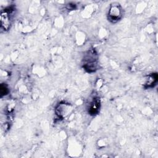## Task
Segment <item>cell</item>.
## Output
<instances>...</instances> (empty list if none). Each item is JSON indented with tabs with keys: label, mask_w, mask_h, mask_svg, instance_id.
Here are the masks:
<instances>
[{
	"label": "cell",
	"mask_w": 158,
	"mask_h": 158,
	"mask_svg": "<svg viewBox=\"0 0 158 158\" xmlns=\"http://www.w3.org/2000/svg\"><path fill=\"white\" fill-rule=\"evenodd\" d=\"M99 101L98 98L94 99L92 102L90 103L89 108V112L91 114H96L99 110Z\"/></svg>",
	"instance_id": "4"
},
{
	"label": "cell",
	"mask_w": 158,
	"mask_h": 158,
	"mask_svg": "<svg viewBox=\"0 0 158 158\" xmlns=\"http://www.w3.org/2000/svg\"><path fill=\"white\" fill-rule=\"evenodd\" d=\"M123 16V9L117 3L111 4L107 12L108 20L111 23H115L118 22Z\"/></svg>",
	"instance_id": "1"
},
{
	"label": "cell",
	"mask_w": 158,
	"mask_h": 158,
	"mask_svg": "<svg viewBox=\"0 0 158 158\" xmlns=\"http://www.w3.org/2000/svg\"><path fill=\"white\" fill-rule=\"evenodd\" d=\"M12 12L10 8L5 9L1 12V28L4 31H7L11 25Z\"/></svg>",
	"instance_id": "2"
},
{
	"label": "cell",
	"mask_w": 158,
	"mask_h": 158,
	"mask_svg": "<svg viewBox=\"0 0 158 158\" xmlns=\"http://www.w3.org/2000/svg\"><path fill=\"white\" fill-rule=\"evenodd\" d=\"M96 54L94 52H89L84 59L83 67L88 72H93L96 70L97 59L95 56Z\"/></svg>",
	"instance_id": "3"
},
{
	"label": "cell",
	"mask_w": 158,
	"mask_h": 158,
	"mask_svg": "<svg viewBox=\"0 0 158 158\" xmlns=\"http://www.w3.org/2000/svg\"><path fill=\"white\" fill-rule=\"evenodd\" d=\"M157 74H154L149 76L148 77V81L146 83V85L149 87V86H151L152 84L155 83L156 81H157Z\"/></svg>",
	"instance_id": "5"
}]
</instances>
